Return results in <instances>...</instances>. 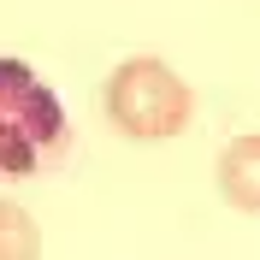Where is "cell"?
Listing matches in <instances>:
<instances>
[{"label": "cell", "mask_w": 260, "mask_h": 260, "mask_svg": "<svg viewBox=\"0 0 260 260\" xmlns=\"http://www.w3.org/2000/svg\"><path fill=\"white\" fill-rule=\"evenodd\" d=\"M65 148H71V118L53 83L36 77L24 59L0 53V172L36 178L65 160Z\"/></svg>", "instance_id": "obj_1"}, {"label": "cell", "mask_w": 260, "mask_h": 260, "mask_svg": "<svg viewBox=\"0 0 260 260\" xmlns=\"http://www.w3.org/2000/svg\"><path fill=\"white\" fill-rule=\"evenodd\" d=\"M101 113L124 142H172L195 118V89L154 53H130L101 83Z\"/></svg>", "instance_id": "obj_2"}, {"label": "cell", "mask_w": 260, "mask_h": 260, "mask_svg": "<svg viewBox=\"0 0 260 260\" xmlns=\"http://www.w3.org/2000/svg\"><path fill=\"white\" fill-rule=\"evenodd\" d=\"M213 183H219V201H225V207H237V213H260V130L231 136V142L219 148Z\"/></svg>", "instance_id": "obj_3"}, {"label": "cell", "mask_w": 260, "mask_h": 260, "mask_svg": "<svg viewBox=\"0 0 260 260\" xmlns=\"http://www.w3.org/2000/svg\"><path fill=\"white\" fill-rule=\"evenodd\" d=\"M0 260H42V231L18 201H0Z\"/></svg>", "instance_id": "obj_4"}]
</instances>
